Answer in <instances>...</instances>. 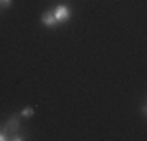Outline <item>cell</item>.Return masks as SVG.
Instances as JSON below:
<instances>
[{
    "label": "cell",
    "mask_w": 147,
    "mask_h": 141,
    "mask_svg": "<svg viewBox=\"0 0 147 141\" xmlns=\"http://www.w3.org/2000/svg\"><path fill=\"white\" fill-rule=\"evenodd\" d=\"M53 16H55V19H57L58 24L67 22V20L71 19V9H69V6H66V5H58L57 8H55V11H53Z\"/></svg>",
    "instance_id": "1"
},
{
    "label": "cell",
    "mask_w": 147,
    "mask_h": 141,
    "mask_svg": "<svg viewBox=\"0 0 147 141\" xmlns=\"http://www.w3.org/2000/svg\"><path fill=\"white\" fill-rule=\"evenodd\" d=\"M19 125H20V122H19V118L17 116H11V118L6 121V124L5 127H3V130H5L6 133H16L17 130H19Z\"/></svg>",
    "instance_id": "2"
},
{
    "label": "cell",
    "mask_w": 147,
    "mask_h": 141,
    "mask_svg": "<svg viewBox=\"0 0 147 141\" xmlns=\"http://www.w3.org/2000/svg\"><path fill=\"white\" fill-rule=\"evenodd\" d=\"M42 22H44V25H47V27H55L57 25V19H55V16H53V11H45L42 14Z\"/></svg>",
    "instance_id": "3"
},
{
    "label": "cell",
    "mask_w": 147,
    "mask_h": 141,
    "mask_svg": "<svg viewBox=\"0 0 147 141\" xmlns=\"http://www.w3.org/2000/svg\"><path fill=\"white\" fill-rule=\"evenodd\" d=\"M20 115H22L24 118H31V116H33V108H31V107L24 108V110L20 111Z\"/></svg>",
    "instance_id": "4"
},
{
    "label": "cell",
    "mask_w": 147,
    "mask_h": 141,
    "mask_svg": "<svg viewBox=\"0 0 147 141\" xmlns=\"http://www.w3.org/2000/svg\"><path fill=\"white\" fill-rule=\"evenodd\" d=\"M13 3V0H0V6H3V8H9Z\"/></svg>",
    "instance_id": "5"
},
{
    "label": "cell",
    "mask_w": 147,
    "mask_h": 141,
    "mask_svg": "<svg viewBox=\"0 0 147 141\" xmlns=\"http://www.w3.org/2000/svg\"><path fill=\"white\" fill-rule=\"evenodd\" d=\"M8 140H14V141H22L24 136L22 135H17V133H11V136H9Z\"/></svg>",
    "instance_id": "6"
},
{
    "label": "cell",
    "mask_w": 147,
    "mask_h": 141,
    "mask_svg": "<svg viewBox=\"0 0 147 141\" xmlns=\"http://www.w3.org/2000/svg\"><path fill=\"white\" fill-rule=\"evenodd\" d=\"M5 140H8V135H6V132L5 130H0V141H5Z\"/></svg>",
    "instance_id": "7"
},
{
    "label": "cell",
    "mask_w": 147,
    "mask_h": 141,
    "mask_svg": "<svg viewBox=\"0 0 147 141\" xmlns=\"http://www.w3.org/2000/svg\"><path fill=\"white\" fill-rule=\"evenodd\" d=\"M141 111H142V115H146V111H147V108H146V105H144V107H142V108H141Z\"/></svg>",
    "instance_id": "8"
}]
</instances>
